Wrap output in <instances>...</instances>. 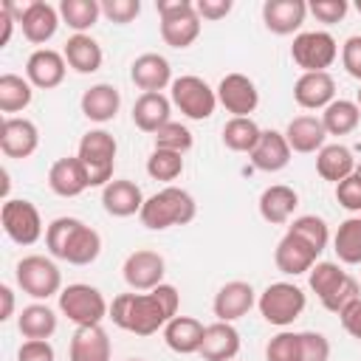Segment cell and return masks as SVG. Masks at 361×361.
I'll use <instances>...</instances> for the list:
<instances>
[{
	"label": "cell",
	"mask_w": 361,
	"mask_h": 361,
	"mask_svg": "<svg viewBox=\"0 0 361 361\" xmlns=\"http://www.w3.org/2000/svg\"><path fill=\"white\" fill-rule=\"evenodd\" d=\"M180 307V293L175 285L161 282L158 288L147 290V293H118L110 302V313L107 319H113L116 327L135 333V336H152L158 330L166 327L169 319L178 316Z\"/></svg>",
	"instance_id": "obj_1"
},
{
	"label": "cell",
	"mask_w": 361,
	"mask_h": 361,
	"mask_svg": "<svg viewBox=\"0 0 361 361\" xmlns=\"http://www.w3.org/2000/svg\"><path fill=\"white\" fill-rule=\"evenodd\" d=\"M197 214V203L195 197L180 189V186H164L155 195H149L141 206V226H147L149 231H166L172 226H186L192 223Z\"/></svg>",
	"instance_id": "obj_2"
},
{
	"label": "cell",
	"mask_w": 361,
	"mask_h": 361,
	"mask_svg": "<svg viewBox=\"0 0 361 361\" xmlns=\"http://www.w3.org/2000/svg\"><path fill=\"white\" fill-rule=\"evenodd\" d=\"M155 11L161 17V39L169 48H189L203 28V20L195 11V3L189 0H158Z\"/></svg>",
	"instance_id": "obj_3"
},
{
	"label": "cell",
	"mask_w": 361,
	"mask_h": 361,
	"mask_svg": "<svg viewBox=\"0 0 361 361\" xmlns=\"http://www.w3.org/2000/svg\"><path fill=\"white\" fill-rule=\"evenodd\" d=\"M116 152H118V144L113 138V133L107 130H87L82 138H79V147H76V158L85 164L87 169V180L90 186H107L113 180V169H116Z\"/></svg>",
	"instance_id": "obj_4"
},
{
	"label": "cell",
	"mask_w": 361,
	"mask_h": 361,
	"mask_svg": "<svg viewBox=\"0 0 361 361\" xmlns=\"http://www.w3.org/2000/svg\"><path fill=\"white\" fill-rule=\"evenodd\" d=\"M56 299H59V313L68 322H73L76 327L102 324L107 319V313H110V305L102 296V290L87 285V282H73V285L62 288Z\"/></svg>",
	"instance_id": "obj_5"
},
{
	"label": "cell",
	"mask_w": 361,
	"mask_h": 361,
	"mask_svg": "<svg viewBox=\"0 0 361 361\" xmlns=\"http://www.w3.org/2000/svg\"><path fill=\"white\" fill-rule=\"evenodd\" d=\"M14 279L23 293H28L37 302H45L51 296H59L62 290V274L51 257L28 254L14 265Z\"/></svg>",
	"instance_id": "obj_6"
},
{
	"label": "cell",
	"mask_w": 361,
	"mask_h": 361,
	"mask_svg": "<svg viewBox=\"0 0 361 361\" xmlns=\"http://www.w3.org/2000/svg\"><path fill=\"white\" fill-rule=\"evenodd\" d=\"M307 305V296L299 285L293 282H271L259 296H257V307H259V316L274 324V327H288L293 324L302 310Z\"/></svg>",
	"instance_id": "obj_7"
},
{
	"label": "cell",
	"mask_w": 361,
	"mask_h": 361,
	"mask_svg": "<svg viewBox=\"0 0 361 361\" xmlns=\"http://www.w3.org/2000/svg\"><path fill=\"white\" fill-rule=\"evenodd\" d=\"M169 99L172 104L192 121H203V118H212L214 107H217V90L195 76V73H183L178 76L172 85H169Z\"/></svg>",
	"instance_id": "obj_8"
},
{
	"label": "cell",
	"mask_w": 361,
	"mask_h": 361,
	"mask_svg": "<svg viewBox=\"0 0 361 361\" xmlns=\"http://www.w3.org/2000/svg\"><path fill=\"white\" fill-rule=\"evenodd\" d=\"M290 59L302 73L327 71L338 59V42L330 31H299L290 45Z\"/></svg>",
	"instance_id": "obj_9"
},
{
	"label": "cell",
	"mask_w": 361,
	"mask_h": 361,
	"mask_svg": "<svg viewBox=\"0 0 361 361\" xmlns=\"http://www.w3.org/2000/svg\"><path fill=\"white\" fill-rule=\"evenodd\" d=\"M0 223L11 243L34 245L42 237V217L39 209L25 197H8L0 206Z\"/></svg>",
	"instance_id": "obj_10"
},
{
	"label": "cell",
	"mask_w": 361,
	"mask_h": 361,
	"mask_svg": "<svg viewBox=\"0 0 361 361\" xmlns=\"http://www.w3.org/2000/svg\"><path fill=\"white\" fill-rule=\"evenodd\" d=\"M164 274H166L164 257L149 248H138V251L127 254V259L121 265V276H124L127 288L135 293H147V290L158 288L164 282Z\"/></svg>",
	"instance_id": "obj_11"
},
{
	"label": "cell",
	"mask_w": 361,
	"mask_h": 361,
	"mask_svg": "<svg viewBox=\"0 0 361 361\" xmlns=\"http://www.w3.org/2000/svg\"><path fill=\"white\" fill-rule=\"evenodd\" d=\"M214 90L217 104H223L226 113H231V118H251V113L259 104V90L254 79L245 73H226Z\"/></svg>",
	"instance_id": "obj_12"
},
{
	"label": "cell",
	"mask_w": 361,
	"mask_h": 361,
	"mask_svg": "<svg viewBox=\"0 0 361 361\" xmlns=\"http://www.w3.org/2000/svg\"><path fill=\"white\" fill-rule=\"evenodd\" d=\"M39 147V130L31 118L23 116H6L0 124V149L6 158H31Z\"/></svg>",
	"instance_id": "obj_13"
},
{
	"label": "cell",
	"mask_w": 361,
	"mask_h": 361,
	"mask_svg": "<svg viewBox=\"0 0 361 361\" xmlns=\"http://www.w3.org/2000/svg\"><path fill=\"white\" fill-rule=\"evenodd\" d=\"M257 305V293L251 288V282H243V279H231L226 282L217 293H214V302H212V313L217 316V322H237L243 316H248V310Z\"/></svg>",
	"instance_id": "obj_14"
},
{
	"label": "cell",
	"mask_w": 361,
	"mask_h": 361,
	"mask_svg": "<svg viewBox=\"0 0 361 361\" xmlns=\"http://www.w3.org/2000/svg\"><path fill=\"white\" fill-rule=\"evenodd\" d=\"M316 259H319V251L310 243H305L299 234H293V231H285V237L274 248V262L285 276L307 274L316 265Z\"/></svg>",
	"instance_id": "obj_15"
},
{
	"label": "cell",
	"mask_w": 361,
	"mask_h": 361,
	"mask_svg": "<svg viewBox=\"0 0 361 361\" xmlns=\"http://www.w3.org/2000/svg\"><path fill=\"white\" fill-rule=\"evenodd\" d=\"M65 73H68V62L59 51L54 48H37L28 59H25V79L39 87V90H51V87H59L65 82Z\"/></svg>",
	"instance_id": "obj_16"
},
{
	"label": "cell",
	"mask_w": 361,
	"mask_h": 361,
	"mask_svg": "<svg viewBox=\"0 0 361 361\" xmlns=\"http://www.w3.org/2000/svg\"><path fill=\"white\" fill-rule=\"evenodd\" d=\"M130 79L138 90L144 93H161L164 87H169L175 79H172V65L166 56L161 54H141L133 59L130 65Z\"/></svg>",
	"instance_id": "obj_17"
},
{
	"label": "cell",
	"mask_w": 361,
	"mask_h": 361,
	"mask_svg": "<svg viewBox=\"0 0 361 361\" xmlns=\"http://www.w3.org/2000/svg\"><path fill=\"white\" fill-rule=\"evenodd\" d=\"M59 23H62L59 8H54L45 0H28L25 3V11H23V20H20V28H23V37L28 42L45 45L56 34Z\"/></svg>",
	"instance_id": "obj_18"
},
{
	"label": "cell",
	"mask_w": 361,
	"mask_h": 361,
	"mask_svg": "<svg viewBox=\"0 0 361 361\" xmlns=\"http://www.w3.org/2000/svg\"><path fill=\"white\" fill-rule=\"evenodd\" d=\"M305 17H307L305 0H265L262 3V23L276 37L296 34L302 28Z\"/></svg>",
	"instance_id": "obj_19"
},
{
	"label": "cell",
	"mask_w": 361,
	"mask_h": 361,
	"mask_svg": "<svg viewBox=\"0 0 361 361\" xmlns=\"http://www.w3.org/2000/svg\"><path fill=\"white\" fill-rule=\"evenodd\" d=\"M48 186L54 195L59 197H79L85 189H90L87 180V169L76 155L68 158H56L48 169Z\"/></svg>",
	"instance_id": "obj_20"
},
{
	"label": "cell",
	"mask_w": 361,
	"mask_h": 361,
	"mask_svg": "<svg viewBox=\"0 0 361 361\" xmlns=\"http://www.w3.org/2000/svg\"><path fill=\"white\" fill-rule=\"evenodd\" d=\"M144 192L138 183L127 180V178H113L104 189H102V206L110 217H133L141 214L144 206Z\"/></svg>",
	"instance_id": "obj_21"
},
{
	"label": "cell",
	"mask_w": 361,
	"mask_h": 361,
	"mask_svg": "<svg viewBox=\"0 0 361 361\" xmlns=\"http://www.w3.org/2000/svg\"><path fill=\"white\" fill-rule=\"evenodd\" d=\"M113 344L102 324L76 327L68 344V361H110Z\"/></svg>",
	"instance_id": "obj_22"
},
{
	"label": "cell",
	"mask_w": 361,
	"mask_h": 361,
	"mask_svg": "<svg viewBox=\"0 0 361 361\" xmlns=\"http://www.w3.org/2000/svg\"><path fill=\"white\" fill-rule=\"evenodd\" d=\"M293 99L305 110H324L330 102H336V79L327 71L302 73L293 85Z\"/></svg>",
	"instance_id": "obj_23"
},
{
	"label": "cell",
	"mask_w": 361,
	"mask_h": 361,
	"mask_svg": "<svg viewBox=\"0 0 361 361\" xmlns=\"http://www.w3.org/2000/svg\"><path fill=\"white\" fill-rule=\"evenodd\" d=\"M79 107H82V116L96 121V124H107L118 116V107H121V93L116 85L110 82H99V85H90L82 99H79Z\"/></svg>",
	"instance_id": "obj_24"
},
{
	"label": "cell",
	"mask_w": 361,
	"mask_h": 361,
	"mask_svg": "<svg viewBox=\"0 0 361 361\" xmlns=\"http://www.w3.org/2000/svg\"><path fill=\"white\" fill-rule=\"evenodd\" d=\"M285 138H288L290 152H302V155H307V152H319V149L324 147V141H327V130H324V124H322V116H310V113H305V116H296V118L288 121V127H285Z\"/></svg>",
	"instance_id": "obj_25"
},
{
	"label": "cell",
	"mask_w": 361,
	"mask_h": 361,
	"mask_svg": "<svg viewBox=\"0 0 361 361\" xmlns=\"http://www.w3.org/2000/svg\"><path fill=\"white\" fill-rule=\"evenodd\" d=\"M257 206H259V217H262L265 223H271V226H285V223H290V217H293V212H296V206H299V195H296L293 186L274 183V186L262 189Z\"/></svg>",
	"instance_id": "obj_26"
},
{
	"label": "cell",
	"mask_w": 361,
	"mask_h": 361,
	"mask_svg": "<svg viewBox=\"0 0 361 361\" xmlns=\"http://www.w3.org/2000/svg\"><path fill=\"white\" fill-rule=\"evenodd\" d=\"M240 353V333L231 322H214L206 324L200 355L203 361H234Z\"/></svg>",
	"instance_id": "obj_27"
},
{
	"label": "cell",
	"mask_w": 361,
	"mask_h": 361,
	"mask_svg": "<svg viewBox=\"0 0 361 361\" xmlns=\"http://www.w3.org/2000/svg\"><path fill=\"white\" fill-rule=\"evenodd\" d=\"M172 121V99L164 93H141L133 104V124L141 133H158Z\"/></svg>",
	"instance_id": "obj_28"
},
{
	"label": "cell",
	"mask_w": 361,
	"mask_h": 361,
	"mask_svg": "<svg viewBox=\"0 0 361 361\" xmlns=\"http://www.w3.org/2000/svg\"><path fill=\"white\" fill-rule=\"evenodd\" d=\"M203 333H206V324L197 322L195 316H175L164 327V341H166V347L172 353L192 355V353H200Z\"/></svg>",
	"instance_id": "obj_29"
},
{
	"label": "cell",
	"mask_w": 361,
	"mask_h": 361,
	"mask_svg": "<svg viewBox=\"0 0 361 361\" xmlns=\"http://www.w3.org/2000/svg\"><path fill=\"white\" fill-rule=\"evenodd\" d=\"M248 158H251V164L259 172H279V169H285L290 164V147H288L285 133H279V130H262L259 144L254 147V152Z\"/></svg>",
	"instance_id": "obj_30"
},
{
	"label": "cell",
	"mask_w": 361,
	"mask_h": 361,
	"mask_svg": "<svg viewBox=\"0 0 361 361\" xmlns=\"http://www.w3.org/2000/svg\"><path fill=\"white\" fill-rule=\"evenodd\" d=\"M99 254H102V234L93 226L76 220V226H73L59 259H65L71 265H90V262L99 259Z\"/></svg>",
	"instance_id": "obj_31"
},
{
	"label": "cell",
	"mask_w": 361,
	"mask_h": 361,
	"mask_svg": "<svg viewBox=\"0 0 361 361\" xmlns=\"http://www.w3.org/2000/svg\"><path fill=\"white\" fill-rule=\"evenodd\" d=\"M62 56H65L68 68H73L76 73H96L102 68V62H104V51L90 34L68 37V42L62 48Z\"/></svg>",
	"instance_id": "obj_32"
},
{
	"label": "cell",
	"mask_w": 361,
	"mask_h": 361,
	"mask_svg": "<svg viewBox=\"0 0 361 361\" xmlns=\"http://www.w3.org/2000/svg\"><path fill=\"white\" fill-rule=\"evenodd\" d=\"M355 155L350 147L344 144H324L319 152H316V172L322 180H330V183H341L344 178H350L355 172Z\"/></svg>",
	"instance_id": "obj_33"
},
{
	"label": "cell",
	"mask_w": 361,
	"mask_h": 361,
	"mask_svg": "<svg viewBox=\"0 0 361 361\" xmlns=\"http://www.w3.org/2000/svg\"><path fill=\"white\" fill-rule=\"evenodd\" d=\"M56 313L45 302L25 305L17 316V330L23 338H51L56 333Z\"/></svg>",
	"instance_id": "obj_34"
},
{
	"label": "cell",
	"mask_w": 361,
	"mask_h": 361,
	"mask_svg": "<svg viewBox=\"0 0 361 361\" xmlns=\"http://www.w3.org/2000/svg\"><path fill=\"white\" fill-rule=\"evenodd\" d=\"M361 121V107L353 99H336L322 110V124L327 135H350Z\"/></svg>",
	"instance_id": "obj_35"
},
{
	"label": "cell",
	"mask_w": 361,
	"mask_h": 361,
	"mask_svg": "<svg viewBox=\"0 0 361 361\" xmlns=\"http://www.w3.org/2000/svg\"><path fill=\"white\" fill-rule=\"evenodd\" d=\"M56 8H59L62 23L73 34H87L102 17V3L99 0H62Z\"/></svg>",
	"instance_id": "obj_36"
},
{
	"label": "cell",
	"mask_w": 361,
	"mask_h": 361,
	"mask_svg": "<svg viewBox=\"0 0 361 361\" xmlns=\"http://www.w3.org/2000/svg\"><path fill=\"white\" fill-rule=\"evenodd\" d=\"M333 251L344 265H361V214L347 217L333 234Z\"/></svg>",
	"instance_id": "obj_37"
},
{
	"label": "cell",
	"mask_w": 361,
	"mask_h": 361,
	"mask_svg": "<svg viewBox=\"0 0 361 361\" xmlns=\"http://www.w3.org/2000/svg\"><path fill=\"white\" fill-rule=\"evenodd\" d=\"M31 99H34V85L25 76H17V73L0 76V110L6 116L25 110L31 104Z\"/></svg>",
	"instance_id": "obj_38"
},
{
	"label": "cell",
	"mask_w": 361,
	"mask_h": 361,
	"mask_svg": "<svg viewBox=\"0 0 361 361\" xmlns=\"http://www.w3.org/2000/svg\"><path fill=\"white\" fill-rule=\"evenodd\" d=\"M259 124L254 118H228L223 124V144L231 149V152H254V147L259 144Z\"/></svg>",
	"instance_id": "obj_39"
},
{
	"label": "cell",
	"mask_w": 361,
	"mask_h": 361,
	"mask_svg": "<svg viewBox=\"0 0 361 361\" xmlns=\"http://www.w3.org/2000/svg\"><path fill=\"white\" fill-rule=\"evenodd\" d=\"M288 231H293V234H299L305 243H310L319 254L327 248V243H330V228H327V223H324V217H319V214H299V217H293L290 220V226H288Z\"/></svg>",
	"instance_id": "obj_40"
},
{
	"label": "cell",
	"mask_w": 361,
	"mask_h": 361,
	"mask_svg": "<svg viewBox=\"0 0 361 361\" xmlns=\"http://www.w3.org/2000/svg\"><path fill=\"white\" fill-rule=\"evenodd\" d=\"M183 172V155L169 149H152L147 158V175L161 183H172Z\"/></svg>",
	"instance_id": "obj_41"
},
{
	"label": "cell",
	"mask_w": 361,
	"mask_h": 361,
	"mask_svg": "<svg viewBox=\"0 0 361 361\" xmlns=\"http://www.w3.org/2000/svg\"><path fill=\"white\" fill-rule=\"evenodd\" d=\"M344 276H347V271H341L338 262H316V265L307 271V285H310V290H313L319 299H324L327 293H333V290L341 285Z\"/></svg>",
	"instance_id": "obj_42"
},
{
	"label": "cell",
	"mask_w": 361,
	"mask_h": 361,
	"mask_svg": "<svg viewBox=\"0 0 361 361\" xmlns=\"http://www.w3.org/2000/svg\"><path fill=\"white\" fill-rule=\"evenodd\" d=\"M152 138H155V149H169V152H180V155H186L192 149V144H195L192 130L186 124H180V121L164 124Z\"/></svg>",
	"instance_id": "obj_43"
},
{
	"label": "cell",
	"mask_w": 361,
	"mask_h": 361,
	"mask_svg": "<svg viewBox=\"0 0 361 361\" xmlns=\"http://www.w3.org/2000/svg\"><path fill=\"white\" fill-rule=\"evenodd\" d=\"M265 361H302V338H299V333L279 330L265 347Z\"/></svg>",
	"instance_id": "obj_44"
},
{
	"label": "cell",
	"mask_w": 361,
	"mask_h": 361,
	"mask_svg": "<svg viewBox=\"0 0 361 361\" xmlns=\"http://www.w3.org/2000/svg\"><path fill=\"white\" fill-rule=\"evenodd\" d=\"M355 299H361V282L355 279V276H344L341 279V285L333 290V293H327L324 299H322V305H324V310H330V313H341L347 305H353Z\"/></svg>",
	"instance_id": "obj_45"
},
{
	"label": "cell",
	"mask_w": 361,
	"mask_h": 361,
	"mask_svg": "<svg viewBox=\"0 0 361 361\" xmlns=\"http://www.w3.org/2000/svg\"><path fill=\"white\" fill-rule=\"evenodd\" d=\"M141 14V0H102V17L127 25Z\"/></svg>",
	"instance_id": "obj_46"
},
{
	"label": "cell",
	"mask_w": 361,
	"mask_h": 361,
	"mask_svg": "<svg viewBox=\"0 0 361 361\" xmlns=\"http://www.w3.org/2000/svg\"><path fill=\"white\" fill-rule=\"evenodd\" d=\"M302 338V361H330V341L319 330L299 333Z\"/></svg>",
	"instance_id": "obj_47"
},
{
	"label": "cell",
	"mask_w": 361,
	"mask_h": 361,
	"mask_svg": "<svg viewBox=\"0 0 361 361\" xmlns=\"http://www.w3.org/2000/svg\"><path fill=\"white\" fill-rule=\"evenodd\" d=\"M347 8H350L347 0H310V3H307V11H310L319 23H324V25L341 23L344 14H347Z\"/></svg>",
	"instance_id": "obj_48"
},
{
	"label": "cell",
	"mask_w": 361,
	"mask_h": 361,
	"mask_svg": "<svg viewBox=\"0 0 361 361\" xmlns=\"http://www.w3.org/2000/svg\"><path fill=\"white\" fill-rule=\"evenodd\" d=\"M336 200L341 209L361 214V178L353 172L350 178H344L341 183H336Z\"/></svg>",
	"instance_id": "obj_49"
},
{
	"label": "cell",
	"mask_w": 361,
	"mask_h": 361,
	"mask_svg": "<svg viewBox=\"0 0 361 361\" xmlns=\"http://www.w3.org/2000/svg\"><path fill=\"white\" fill-rule=\"evenodd\" d=\"M17 361H56V353L48 338H25L17 350Z\"/></svg>",
	"instance_id": "obj_50"
},
{
	"label": "cell",
	"mask_w": 361,
	"mask_h": 361,
	"mask_svg": "<svg viewBox=\"0 0 361 361\" xmlns=\"http://www.w3.org/2000/svg\"><path fill=\"white\" fill-rule=\"evenodd\" d=\"M341 65H344V71L353 79L361 82V34H353V37L344 39V45H341Z\"/></svg>",
	"instance_id": "obj_51"
},
{
	"label": "cell",
	"mask_w": 361,
	"mask_h": 361,
	"mask_svg": "<svg viewBox=\"0 0 361 361\" xmlns=\"http://www.w3.org/2000/svg\"><path fill=\"white\" fill-rule=\"evenodd\" d=\"M231 8H234L231 0H197V3H195L197 17H200V20H209V23H217V20L228 17Z\"/></svg>",
	"instance_id": "obj_52"
},
{
	"label": "cell",
	"mask_w": 361,
	"mask_h": 361,
	"mask_svg": "<svg viewBox=\"0 0 361 361\" xmlns=\"http://www.w3.org/2000/svg\"><path fill=\"white\" fill-rule=\"evenodd\" d=\"M338 319H341V327H344L355 341H361V299H355L353 305H347V307L338 313Z\"/></svg>",
	"instance_id": "obj_53"
},
{
	"label": "cell",
	"mask_w": 361,
	"mask_h": 361,
	"mask_svg": "<svg viewBox=\"0 0 361 361\" xmlns=\"http://www.w3.org/2000/svg\"><path fill=\"white\" fill-rule=\"evenodd\" d=\"M0 302H3V307H0V322H8V319L14 316V290H11L8 285H0Z\"/></svg>",
	"instance_id": "obj_54"
},
{
	"label": "cell",
	"mask_w": 361,
	"mask_h": 361,
	"mask_svg": "<svg viewBox=\"0 0 361 361\" xmlns=\"http://www.w3.org/2000/svg\"><path fill=\"white\" fill-rule=\"evenodd\" d=\"M0 23H3V39H0V48H6L8 39H11V31H14V23H17V20H14L3 6H0Z\"/></svg>",
	"instance_id": "obj_55"
},
{
	"label": "cell",
	"mask_w": 361,
	"mask_h": 361,
	"mask_svg": "<svg viewBox=\"0 0 361 361\" xmlns=\"http://www.w3.org/2000/svg\"><path fill=\"white\" fill-rule=\"evenodd\" d=\"M355 175H358V178H361V161H358V164H355Z\"/></svg>",
	"instance_id": "obj_56"
},
{
	"label": "cell",
	"mask_w": 361,
	"mask_h": 361,
	"mask_svg": "<svg viewBox=\"0 0 361 361\" xmlns=\"http://www.w3.org/2000/svg\"><path fill=\"white\" fill-rule=\"evenodd\" d=\"M355 104L361 107V87H358V96H355Z\"/></svg>",
	"instance_id": "obj_57"
},
{
	"label": "cell",
	"mask_w": 361,
	"mask_h": 361,
	"mask_svg": "<svg viewBox=\"0 0 361 361\" xmlns=\"http://www.w3.org/2000/svg\"><path fill=\"white\" fill-rule=\"evenodd\" d=\"M355 8H358V14H361V0H355Z\"/></svg>",
	"instance_id": "obj_58"
},
{
	"label": "cell",
	"mask_w": 361,
	"mask_h": 361,
	"mask_svg": "<svg viewBox=\"0 0 361 361\" xmlns=\"http://www.w3.org/2000/svg\"><path fill=\"white\" fill-rule=\"evenodd\" d=\"M127 361H144V358H127Z\"/></svg>",
	"instance_id": "obj_59"
}]
</instances>
